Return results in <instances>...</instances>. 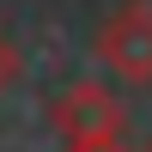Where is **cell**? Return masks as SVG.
Returning <instances> with one entry per match:
<instances>
[{"mask_svg":"<svg viewBox=\"0 0 152 152\" xmlns=\"http://www.w3.org/2000/svg\"><path fill=\"white\" fill-rule=\"evenodd\" d=\"M49 128L61 134V146H110L128 134V110L110 85L97 79H73L49 97Z\"/></svg>","mask_w":152,"mask_h":152,"instance_id":"obj_1","label":"cell"},{"mask_svg":"<svg viewBox=\"0 0 152 152\" xmlns=\"http://www.w3.org/2000/svg\"><path fill=\"white\" fill-rule=\"evenodd\" d=\"M91 55L104 61L116 79L146 85L152 79V0H122L91 37Z\"/></svg>","mask_w":152,"mask_h":152,"instance_id":"obj_2","label":"cell"},{"mask_svg":"<svg viewBox=\"0 0 152 152\" xmlns=\"http://www.w3.org/2000/svg\"><path fill=\"white\" fill-rule=\"evenodd\" d=\"M18 79H24V55H18V43H12L6 31H0V97H6Z\"/></svg>","mask_w":152,"mask_h":152,"instance_id":"obj_3","label":"cell"},{"mask_svg":"<svg viewBox=\"0 0 152 152\" xmlns=\"http://www.w3.org/2000/svg\"><path fill=\"white\" fill-rule=\"evenodd\" d=\"M61 152H134V146H122V140H110V146H61Z\"/></svg>","mask_w":152,"mask_h":152,"instance_id":"obj_4","label":"cell"},{"mask_svg":"<svg viewBox=\"0 0 152 152\" xmlns=\"http://www.w3.org/2000/svg\"><path fill=\"white\" fill-rule=\"evenodd\" d=\"M134 152H152V140H140V146H134Z\"/></svg>","mask_w":152,"mask_h":152,"instance_id":"obj_5","label":"cell"}]
</instances>
